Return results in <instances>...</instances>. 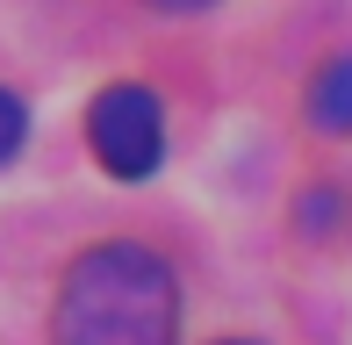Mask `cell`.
I'll return each instance as SVG.
<instances>
[{
  "instance_id": "obj_1",
  "label": "cell",
  "mask_w": 352,
  "mask_h": 345,
  "mask_svg": "<svg viewBox=\"0 0 352 345\" xmlns=\"http://www.w3.org/2000/svg\"><path fill=\"white\" fill-rule=\"evenodd\" d=\"M173 338H180V288L158 252L116 238L65 266L51 345H173Z\"/></svg>"
},
{
  "instance_id": "obj_2",
  "label": "cell",
  "mask_w": 352,
  "mask_h": 345,
  "mask_svg": "<svg viewBox=\"0 0 352 345\" xmlns=\"http://www.w3.org/2000/svg\"><path fill=\"white\" fill-rule=\"evenodd\" d=\"M87 144H94V159H101L116 180H144V172L158 166V151H166V115H158V101L144 87H108V93H94V108H87Z\"/></svg>"
},
{
  "instance_id": "obj_3",
  "label": "cell",
  "mask_w": 352,
  "mask_h": 345,
  "mask_svg": "<svg viewBox=\"0 0 352 345\" xmlns=\"http://www.w3.org/2000/svg\"><path fill=\"white\" fill-rule=\"evenodd\" d=\"M309 122L324 137H352V51L331 58V65L309 80Z\"/></svg>"
},
{
  "instance_id": "obj_4",
  "label": "cell",
  "mask_w": 352,
  "mask_h": 345,
  "mask_svg": "<svg viewBox=\"0 0 352 345\" xmlns=\"http://www.w3.org/2000/svg\"><path fill=\"white\" fill-rule=\"evenodd\" d=\"M22 137H29V108L14 101L8 87H0V166H8L14 151H22Z\"/></svg>"
},
{
  "instance_id": "obj_5",
  "label": "cell",
  "mask_w": 352,
  "mask_h": 345,
  "mask_svg": "<svg viewBox=\"0 0 352 345\" xmlns=\"http://www.w3.org/2000/svg\"><path fill=\"white\" fill-rule=\"evenodd\" d=\"M151 8H166V14H195V8H216V0H151Z\"/></svg>"
},
{
  "instance_id": "obj_6",
  "label": "cell",
  "mask_w": 352,
  "mask_h": 345,
  "mask_svg": "<svg viewBox=\"0 0 352 345\" xmlns=\"http://www.w3.org/2000/svg\"><path fill=\"white\" fill-rule=\"evenodd\" d=\"M230 345H252V338H230Z\"/></svg>"
}]
</instances>
